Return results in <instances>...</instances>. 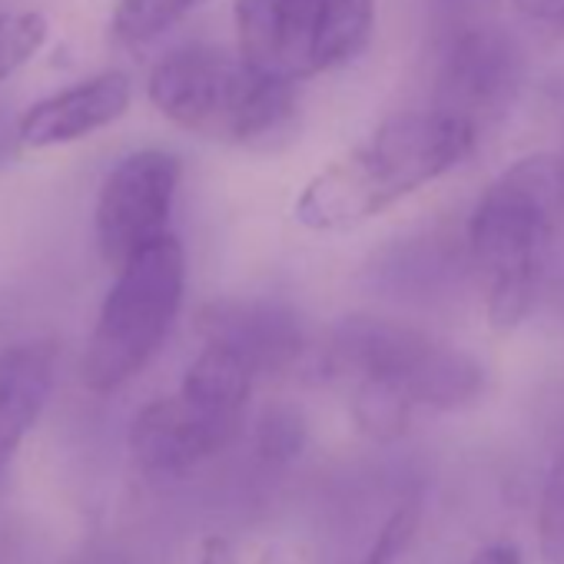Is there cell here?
<instances>
[{"label":"cell","instance_id":"6da1fadb","mask_svg":"<svg viewBox=\"0 0 564 564\" xmlns=\"http://www.w3.org/2000/svg\"><path fill=\"white\" fill-rule=\"evenodd\" d=\"M475 140L478 123L458 113L438 107L395 113L306 183L296 219L313 232L356 229L452 173L468 160Z\"/></svg>","mask_w":564,"mask_h":564},{"label":"cell","instance_id":"7a4b0ae2","mask_svg":"<svg viewBox=\"0 0 564 564\" xmlns=\"http://www.w3.org/2000/svg\"><path fill=\"white\" fill-rule=\"evenodd\" d=\"M326 362L352 382V415L376 438L405 432L419 409L458 412L485 392V369L468 352L392 319H346Z\"/></svg>","mask_w":564,"mask_h":564},{"label":"cell","instance_id":"3957f363","mask_svg":"<svg viewBox=\"0 0 564 564\" xmlns=\"http://www.w3.org/2000/svg\"><path fill=\"white\" fill-rule=\"evenodd\" d=\"M564 219V160L531 153L511 163L471 209L468 252L485 279L488 323L514 329L534 300V286Z\"/></svg>","mask_w":564,"mask_h":564},{"label":"cell","instance_id":"277c9868","mask_svg":"<svg viewBox=\"0 0 564 564\" xmlns=\"http://www.w3.org/2000/svg\"><path fill=\"white\" fill-rule=\"evenodd\" d=\"M147 94L170 123L213 143L269 147L296 120L293 84L262 74L239 51H173L153 67Z\"/></svg>","mask_w":564,"mask_h":564},{"label":"cell","instance_id":"5b68a950","mask_svg":"<svg viewBox=\"0 0 564 564\" xmlns=\"http://www.w3.org/2000/svg\"><path fill=\"white\" fill-rule=\"evenodd\" d=\"M183 290L186 252L173 232L117 269L80 362V379L90 392L110 395L153 362L180 316Z\"/></svg>","mask_w":564,"mask_h":564},{"label":"cell","instance_id":"8992f818","mask_svg":"<svg viewBox=\"0 0 564 564\" xmlns=\"http://www.w3.org/2000/svg\"><path fill=\"white\" fill-rule=\"evenodd\" d=\"M239 54L269 77L310 80L356 61L376 28V0H236Z\"/></svg>","mask_w":564,"mask_h":564},{"label":"cell","instance_id":"52a82bcc","mask_svg":"<svg viewBox=\"0 0 564 564\" xmlns=\"http://www.w3.org/2000/svg\"><path fill=\"white\" fill-rule=\"evenodd\" d=\"M180 176L183 166L166 150H137L107 173L94 206V232L113 272L170 232Z\"/></svg>","mask_w":564,"mask_h":564},{"label":"cell","instance_id":"ba28073f","mask_svg":"<svg viewBox=\"0 0 564 564\" xmlns=\"http://www.w3.org/2000/svg\"><path fill=\"white\" fill-rule=\"evenodd\" d=\"M236 435L239 425L213 419L173 392L137 412L130 425V455L147 475L180 478L216 458Z\"/></svg>","mask_w":564,"mask_h":564},{"label":"cell","instance_id":"9c48e42d","mask_svg":"<svg viewBox=\"0 0 564 564\" xmlns=\"http://www.w3.org/2000/svg\"><path fill=\"white\" fill-rule=\"evenodd\" d=\"M199 333L206 343L236 349L259 372V379L293 372L310 352L303 319L290 306L265 300L209 303L199 313Z\"/></svg>","mask_w":564,"mask_h":564},{"label":"cell","instance_id":"30bf717a","mask_svg":"<svg viewBox=\"0 0 564 564\" xmlns=\"http://www.w3.org/2000/svg\"><path fill=\"white\" fill-rule=\"evenodd\" d=\"M521 77V54L495 28H475L452 41L438 74V110L458 113L471 123L498 113Z\"/></svg>","mask_w":564,"mask_h":564},{"label":"cell","instance_id":"8fae6325","mask_svg":"<svg viewBox=\"0 0 564 564\" xmlns=\"http://www.w3.org/2000/svg\"><path fill=\"white\" fill-rule=\"evenodd\" d=\"M133 100L130 77L107 70L87 80H77L37 104H31L18 120V140L28 150H51L80 143L110 123H117Z\"/></svg>","mask_w":564,"mask_h":564},{"label":"cell","instance_id":"7c38bea8","mask_svg":"<svg viewBox=\"0 0 564 564\" xmlns=\"http://www.w3.org/2000/svg\"><path fill=\"white\" fill-rule=\"evenodd\" d=\"M57 382V346L28 339L0 349V471L44 415Z\"/></svg>","mask_w":564,"mask_h":564},{"label":"cell","instance_id":"4fadbf2b","mask_svg":"<svg viewBox=\"0 0 564 564\" xmlns=\"http://www.w3.org/2000/svg\"><path fill=\"white\" fill-rule=\"evenodd\" d=\"M256 379L259 372L236 349L223 343H206L203 352L189 362L176 392L206 415L242 429V415L256 389Z\"/></svg>","mask_w":564,"mask_h":564},{"label":"cell","instance_id":"5bb4252c","mask_svg":"<svg viewBox=\"0 0 564 564\" xmlns=\"http://www.w3.org/2000/svg\"><path fill=\"white\" fill-rule=\"evenodd\" d=\"M203 0H117L110 31L123 44H150L186 14H193Z\"/></svg>","mask_w":564,"mask_h":564},{"label":"cell","instance_id":"9a60e30c","mask_svg":"<svg viewBox=\"0 0 564 564\" xmlns=\"http://www.w3.org/2000/svg\"><path fill=\"white\" fill-rule=\"evenodd\" d=\"M534 534H538V561L564 564V445L554 452L547 475L541 481Z\"/></svg>","mask_w":564,"mask_h":564},{"label":"cell","instance_id":"2e32d148","mask_svg":"<svg viewBox=\"0 0 564 564\" xmlns=\"http://www.w3.org/2000/svg\"><path fill=\"white\" fill-rule=\"evenodd\" d=\"M51 24L37 11H11L0 14V84L24 70L37 51L47 44Z\"/></svg>","mask_w":564,"mask_h":564},{"label":"cell","instance_id":"e0dca14e","mask_svg":"<svg viewBox=\"0 0 564 564\" xmlns=\"http://www.w3.org/2000/svg\"><path fill=\"white\" fill-rule=\"evenodd\" d=\"M419 524H422V501L419 498H405V501L392 505L356 564H395L409 551V544L415 541Z\"/></svg>","mask_w":564,"mask_h":564},{"label":"cell","instance_id":"ac0fdd59","mask_svg":"<svg viewBox=\"0 0 564 564\" xmlns=\"http://www.w3.org/2000/svg\"><path fill=\"white\" fill-rule=\"evenodd\" d=\"M306 445V422L293 409H272L256 429V448L265 462H290Z\"/></svg>","mask_w":564,"mask_h":564},{"label":"cell","instance_id":"d6986e66","mask_svg":"<svg viewBox=\"0 0 564 564\" xmlns=\"http://www.w3.org/2000/svg\"><path fill=\"white\" fill-rule=\"evenodd\" d=\"M514 8L538 24L564 31V0H514Z\"/></svg>","mask_w":564,"mask_h":564},{"label":"cell","instance_id":"ffe728a7","mask_svg":"<svg viewBox=\"0 0 564 564\" xmlns=\"http://www.w3.org/2000/svg\"><path fill=\"white\" fill-rule=\"evenodd\" d=\"M196 564H239V557H236V547H232L229 538H223V534H206V538L199 541Z\"/></svg>","mask_w":564,"mask_h":564},{"label":"cell","instance_id":"44dd1931","mask_svg":"<svg viewBox=\"0 0 564 564\" xmlns=\"http://www.w3.org/2000/svg\"><path fill=\"white\" fill-rule=\"evenodd\" d=\"M468 564H524V557L511 541H488L468 557Z\"/></svg>","mask_w":564,"mask_h":564},{"label":"cell","instance_id":"7402d4cb","mask_svg":"<svg viewBox=\"0 0 564 564\" xmlns=\"http://www.w3.org/2000/svg\"><path fill=\"white\" fill-rule=\"evenodd\" d=\"M64 564H133V561L113 544H87V547L74 551Z\"/></svg>","mask_w":564,"mask_h":564},{"label":"cell","instance_id":"603a6c76","mask_svg":"<svg viewBox=\"0 0 564 564\" xmlns=\"http://www.w3.org/2000/svg\"><path fill=\"white\" fill-rule=\"evenodd\" d=\"M252 564H296V557L286 551V547H279V544H265L259 554H256V561Z\"/></svg>","mask_w":564,"mask_h":564}]
</instances>
